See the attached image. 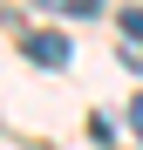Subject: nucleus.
Instances as JSON below:
<instances>
[{
    "label": "nucleus",
    "instance_id": "f257e3e1",
    "mask_svg": "<svg viewBox=\"0 0 143 150\" xmlns=\"http://www.w3.org/2000/svg\"><path fill=\"white\" fill-rule=\"evenodd\" d=\"M27 62L61 68V62H68V41H61V34H27Z\"/></svg>",
    "mask_w": 143,
    "mask_h": 150
},
{
    "label": "nucleus",
    "instance_id": "f03ea898",
    "mask_svg": "<svg viewBox=\"0 0 143 150\" xmlns=\"http://www.w3.org/2000/svg\"><path fill=\"white\" fill-rule=\"evenodd\" d=\"M123 34H130V41H123V62L143 68V7H123Z\"/></svg>",
    "mask_w": 143,
    "mask_h": 150
},
{
    "label": "nucleus",
    "instance_id": "7ed1b4c3",
    "mask_svg": "<svg viewBox=\"0 0 143 150\" xmlns=\"http://www.w3.org/2000/svg\"><path fill=\"white\" fill-rule=\"evenodd\" d=\"M41 14H102V0H41Z\"/></svg>",
    "mask_w": 143,
    "mask_h": 150
},
{
    "label": "nucleus",
    "instance_id": "20e7f679",
    "mask_svg": "<svg viewBox=\"0 0 143 150\" xmlns=\"http://www.w3.org/2000/svg\"><path fill=\"white\" fill-rule=\"evenodd\" d=\"M130 130L143 137V96H136V103H130Z\"/></svg>",
    "mask_w": 143,
    "mask_h": 150
}]
</instances>
